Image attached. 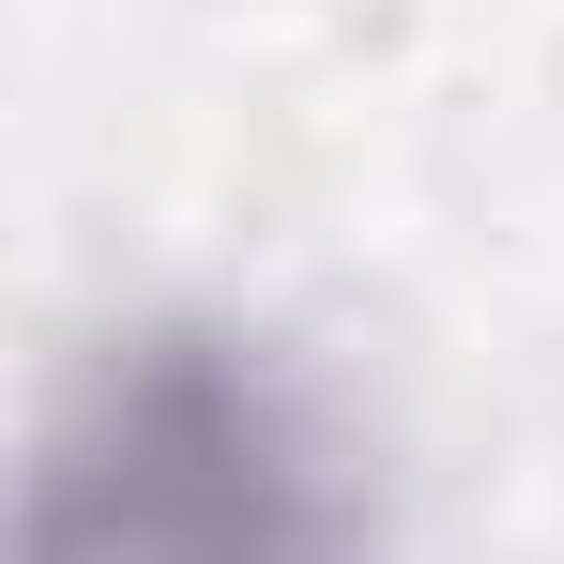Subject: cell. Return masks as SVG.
<instances>
[{"mask_svg": "<svg viewBox=\"0 0 564 564\" xmlns=\"http://www.w3.org/2000/svg\"><path fill=\"white\" fill-rule=\"evenodd\" d=\"M31 564H351V519L305 412L245 351L138 336L46 443Z\"/></svg>", "mask_w": 564, "mask_h": 564, "instance_id": "cell-1", "label": "cell"}]
</instances>
